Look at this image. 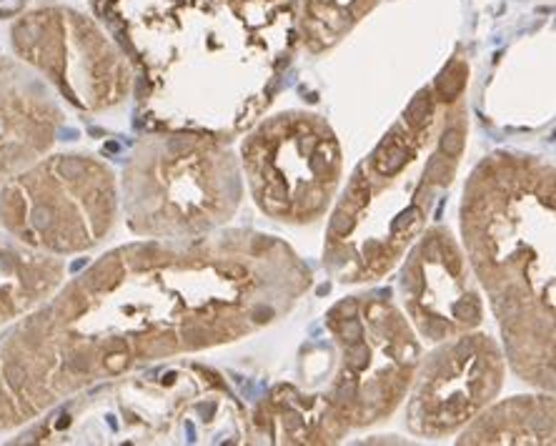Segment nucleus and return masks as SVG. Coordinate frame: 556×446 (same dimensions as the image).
<instances>
[{
    "mask_svg": "<svg viewBox=\"0 0 556 446\" xmlns=\"http://www.w3.org/2000/svg\"><path fill=\"white\" fill-rule=\"evenodd\" d=\"M308 286L296 251L256 231L105 251L0 342V432L105 381L256 334Z\"/></svg>",
    "mask_w": 556,
    "mask_h": 446,
    "instance_id": "obj_1",
    "label": "nucleus"
},
{
    "mask_svg": "<svg viewBox=\"0 0 556 446\" xmlns=\"http://www.w3.org/2000/svg\"><path fill=\"white\" fill-rule=\"evenodd\" d=\"M155 131L231 141L268 109L296 48L299 0H91Z\"/></svg>",
    "mask_w": 556,
    "mask_h": 446,
    "instance_id": "obj_2",
    "label": "nucleus"
},
{
    "mask_svg": "<svg viewBox=\"0 0 556 446\" xmlns=\"http://www.w3.org/2000/svg\"><path fill=\"white\" fill-rule=\"evenodd\" d=\"M469 66L454 55L374 145L331 211L324 264L341 283H374L402 264L459 174L469 136Z\"/></svg>",
    "mask_w": 556,
    "mask_h": 446,
    "instance_id": "obj_3",
    "label": "nucleus"
},
{
    "mask_svg": "<svg viewBox=\"0 0 556 446\" xmlns=\"http://www.w3.org/2000/svg\"><path fill=\"white\" fill-rule=\"evenodd\" d=\"M554 164L498 151L464 186V254L496 316L504 359L554 392Z\"/></svg>",
    "mask_w": 556,
    "mask_h": 446,
    "instance_id": "obj_4",
    "label": "nucleus"
},
{
    "mask_svg": "<svg viewBox=\"0 0 556 446\" xmlns=\"http://www.w3.org/2000/svg\"><path fill=\"white\" fill-rule=\"evenodd\" d=\"M23 442L38 444H243L249 413L216 371L174 364L86 388L43 413Z\"/></svg>",
    "mask_w": 556,
    "mask_h": 446,
    "instance_id": "obj_5",
    "label": "nucleus"
},
{
    "mask_svg": "<svg viewBox=\"0 0 556 446\" xmlns=\"http://www.w3.org/2000/svg\"><path fill=\"white\" fill-rule=\"evenodd\" d=\"M241 161L228 141L188 131L141 138L118 181L121 214L141 239L193 241L231 221L243 201Z\"/></svg>",
    "mask_w": 556,
    "mask_h": 446,
    "instance_id": "obj_6",
    "label": "nucleus"
},
{
    "mask_svg": "<svg viewBox=\"0 0 556 446\" xmlns=\"http://www.w3.org/2000/svg\"><path fill=\"white\" fill-rule=\"evenodd\" d=\"M118 216V178L91 153L46 151L0 186V226L48 256L101 246Z\"/></svg>",
    "mask_w": 556,
    "mask_h": 446,
    "instance_id": "obj_7",
    "label": "nucleus"
},
{
    "mask_svg": "<svg viewBox=\"0 0 556 446\" xmlns=\"http://www.w3.org/2000/svg\"><path fill=\"white\" fill-rule=\"evenodd\" d=\"M324 319L339 352L324 399L349 432L389 419L404 404L421 359L406 314L389 291H369L341 298Z\"/></svg>",
    "mask_w": 556,
    "mask_h": 446,
    "instance_id": "obj_8",
    "label": "nucleus"
},
{
    "mask_svg": "<svg viewBox=\"0 0 556 446\" xmlns=\"http://www.w3.org/2000/svg\"><path fill=\"white\" fill-rule=\"evenodd\" d=\"M241 174L253 204L274 221L304 226L337 199L343 153L326 118L281 111L258 118L241 141Z\"/></svg>",
    "mask_w": 556,
    "mask_h": 446,
    "instance_id": "obj_9",
    "label": "nucleus"
},
{
    "mask_svg": "<svg viewBox=\"0 0 556 446\" xmlns=\"http://www.w3.org/2000/svg\"><path fill=\"white\" fill-rule=\"evenodd\" d=\"M23 66L73 109L103 113L134 93V68L101 21L61 3L23 11L8 28Z\"/></svg>",
    "mask_w": 556,
    "mask_h": 446,
    "instance_id": "obj_10",
    "label": "nucleus"
},
{
    "mask_svg": "<svg viewBox=\"0 0 556 446\" xmlns=\"http://www.w3.org/2000/svg\"><path fill=\"white\" fill-rule=\"evenodd\" d=\"M506 359L484 331L444 339L421 356L406 392V429L419 439L459 434L502 392Z\"/></svg>",
    "mask_w": 556,
    "mask_h": 446,
    "instance_id": "obj_11",
    "label": "nucleus"
},
{
    "mask_svg": "<svg viewBox=\"0 0 556 446\" xmlns=\"http://www.w3.org/2000/svg\"><path fill=\"white\" fill-rule=\"evenodd\" d=\"M399 294L416 336L439 344L484 321V294L446 226H431L402 258Z\"/></svg>",
    "mask_w": 556,
    "mask_h": 446,
    "instance_id": "obj_12",
    "label": "nucleus"
},
{
    "mask_svg": "<svg viewBox=\"0 0 556 446\" xmlns=\"http://www.w3.org/2000/svg\"><path fill=\"white\" fill-rule=\"evenodd\" d=\"M63 120L43 78L18 59H0V186L53 149Z\"/></svg>",
    "mask_w": 556,
    "mask_h": 446,
    "instance_id": "obj_13",
    "label": "nucleus"
},
{
    "mask_svg": "<svg viewBox=\"0 0 556 446\" xmlns=\"http://www.w3.org/2000/svg\"><path fill=\"white\" fill-rule=\"evenodd\" d=\"M251 442L264 444H337L349 434L324 394H306L293 384H278L249 417Z\"/></svg>",
    "mask_w": 556,
    "mask_h": 446,
    "instance_id": "obj_14",
    "label": "nucleus"
},
{
    "mask_svg": "<svg viewBox=\"0 0 556 446\" xmlns=\"http://www.w3.org/2000/svg\"><path fill=\"white\" fill-rule=\"evenodd\" d=\"M63 281V258L28 249L0 226V329L43 304Z\"/></svg>",
    "mask_w": 556,
    "mask_h": 446,
    "instance_id": "obj_15",
    "label": "nucleus"
},
{
    "mask_svg": "<svg viewBox=\"0 0 556 446\" xmlns=\"http://www.w3.org/2000/svg\"><path fill=\"white\" fill-rule=\"evenodd\" d=\"M456 444L479 446H552L554 444V396H511L492 402L459 432Z\"/></svg>",
    "mask_w": 556,
    "mask_h": 446,
    "instance_id": "obj_16",
    "label": "nucleus"
},
{
    "mask_svg": "<svg viewBox=\"0 0 556 446\" xmlns=\"http://www.w3.org/2000/svg\"><path fill=\"white\" fill-rule=\"evenodd\" d=\"M381 0H299L296 34L308 53L341 43Z\"/></svg>",
    "mask_w": 556,
    "mask_h": 446,
    "instance_id": "obj_17",
    "label": "nucleus"
}]
</instances>
